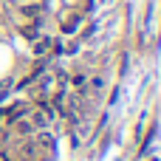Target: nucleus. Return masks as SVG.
<instances>
[{"mask_svg": "<svg viewBox=\"0 0 161 161\" xmlns=\"http://www.w3.org/2000/svg\"><path fill=\"white\" fill-rule=\"evenodd\" d=\"M76 28H79V14L62 17V31H65V34H71V31H76Z\"/></svg>", "mask_w": 161, "mask_h": 161, "instance_id": "1", "label": "nucleus"}, {"mask_svg": "<svg viewBox=\"0 0 161 161\" xmlns=\"http://www.w3.org/2000/svg\"><path fill=\"white\" fill-rule=\"evenodd\" d=\"M20 11L25 14V17H40V3H28V6H20Z\"/></svg>", "mask_w": 161, "mask_h": 161, "instance_id": "2", "label": "nucleus"}, {"mask_svg": "<svg viewBox=\"0 0 161 161\" xmlns=\"http://www.w3.org/2000/svg\"><path fill=\"white\" fill-rule=\"evenodd\" d=\"M85 82H88L85 74H74V76H71V85H74V88H85Z\"/></svg>", "mask_w": 161, "mask_h": 161, "instance_id": "3", "label": "nucleus"}]
</instances>
